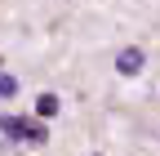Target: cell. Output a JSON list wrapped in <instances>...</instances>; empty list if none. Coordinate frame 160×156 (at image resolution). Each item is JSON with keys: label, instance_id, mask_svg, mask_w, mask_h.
<instances>
[{"label": "cell", "instance_id": "7a4b0ae2", "mask_svg": "<svg viewBox=\"0 0 160 156\" xmlns=\"http://www.w3.org/2000/svg\"><path fill=\"white\" fill-rule=\"evenodd\" d=\"M142 63H147L142 49H133V45L116 54V71H120V76H138V71H142Z\"/></svg>", "mask_w": 160, "mask_h": 156}, {"label": "cell", "instance_id": "3957f363", "mask_svg": "<svg viewBox=\"0 0 160 156\" xmlns=\"http://www.w3.org/2000/svg\"><path fill=\"white\" fill-rule=\"evenodd\" d=\"M36 116H45V121L58 116V98H53V94H40V98H36Z\"/></svg>", "mask_w": 160, "mask_h": 156}, {"label": "cell", "instance_id": "6da1fadb", "mask_svg": "<svg viewBox=\"0 0 160 156\" xmlns=\"http://www.w3.org/2000/svg\"><path fill=\"white\" fill-rule=\"evenodd\" d=\"M0 129H5V138H22V143H45L49 129L27 121V116H0Z\"/></svg>", "mask_w": 160, "mask_h": 156}, {"label": "cell", "instance_id": "277c9868", "mask_svg": "<svg viewBox=\"0 0 160 156\" xmlns=\"http://www.w3.org/2000/svg\"><path fill=\"white\" fill-rule=\"evenodd\" d=\"M13 94H18V81L13 76H0V98H13Z\"/></svg>", "mask_w": 160, "mask_h": 156}]
</instances>
